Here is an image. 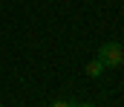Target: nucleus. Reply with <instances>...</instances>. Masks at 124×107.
I'll use <instances>...</instances> for the list:
<instances>
[{"instance_id":"nucleus-1","label":"nucleus","mask_w":124,"mask_h":107,"mask_svg":"<svg viewBox=\"0 0 124 107\" xmlns=\"http://www.w3.org/2000/svg\"><path fill=\"white\" fill-rule=\"evenodd\" d=\"M98 61L104 64V67H121L124 64V46L118 41H107V43H101V49H98Z\"/></svg>"},{"instance_id":"nucleus-2","label":"nucleus","mask_w":124,"mask_h":107,"mask_svg":"<svg viewBox=\"0 0 124 107\" xmlns=\"http://www.w3.org/2000/svg\"><path fill=\"white\" fill-rule=\"evenodd\" d=\"M84 70H87V75H90V78H98V75H101V72L107 70V67H104V64H101L98 58H93V61H90V64H87Z\"/></svg>"},{"instance_id":"nucleus-3","label":"nucleus","mask_w":124,"mask_h":107,"mask_svg":"<svg viewBox=\"0 0 124 107\" xmlns=\"http://www.w3.org/2000/svg\"><path fill=\"white\" fill-rule=\"evenodd\" d=\"M49 107H72V101H66V99H58V101H52Z\"/></svg>"},{"instance_id":"nucleus-4","label":"nucleus","mask_w":124,"mask_h":107,"mask_svg":"<svg viewBox=\"0 0 124 107\" xmlns=\"http://www.w3.org/2000/svg\"><path fill=\"white\" fill-rule=\"evenodd\" d=\"M72 107H95V104H90V101H75Z\"/></svg>"},{"instance_id":"nucleus-5","label":"nucleus","mask_w":124,"mask_h":107,"mask_svg":"<svg viewBox=\"0 0 124 107\" xmlns=\"http://www.w3.org/2000/svg\"><path fill=\"white\" fill-rule=\"evenodd\" d=\"M0 107H3V104H0Z\"/></svg>"}]
</instances>
